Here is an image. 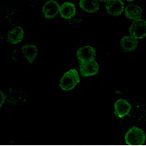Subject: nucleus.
<instances>
[{"label":"nucleus","mask_w":146,"mask_h":146,"mask_svg":"<svg viewBox=\"0 0 146 146\" xmlns=\"http://www.w3.org/2000/svg\"><path fill=\"white\" fill-rule=\"evenodd\" d=\"M80 82L79 73L75 69H71L64 74L60 80L59 86L66 91H71Z\"/></svg>","instance_id":"1"},{"label":"nucleus","mask_w":146,"mask_h":146,"mask_svg":"<svg viewBox=\"0 0 146 146\" xmlns=\"http://www.w3.org/2000/svg\"><path fill=\"white\" fill-rule=\"evenodd\" d=\"M125 140L129 145H141L145 143V135L141 129L133 126L125 135Z\"/></svg>","instance_id":"2"},{"label":"nucleus","mask_w":146,"mask_h":146,"mask_svg":"<svg viewBox=\"0 0 146 146\" xmlns=\"http://www.w3.org/2000/svg\"><path fill=\"white\" fill-rule=\"evenodd\" d=\"M130 35L137 40L143 39L146 36V21L143 19L134 21L129 27Z\"/></svg>","instance_id":"3"},{"label":"nucleus","mask_w":146,"mask_h":146,"mask_svg":"<svg viewBox=\"0 0 146 146\" xmlns=\"http://www.w3.org/2000/svg\"><path fill=\"white\" fill-rule=\"evenodd\" d=\"M76 56L79 63H88L94 61L96 58V51L93 47L86 45L78 50Z\"/></svg>","instance_id":"4"},{"label":"nucleus","mask_w":146,"mask_h":146,"mask_svg":"<svg viewBox=\"0 0 146 146\" xmlns=\"http://www.w3.org/2000/svg\"><path fill=\"white\" fill-rule=\"evenodd\" d=\"M131 109V105L123 99L118 100L114 104L115 115L121 119H123L124 117L127 116Z\"/></svg>","instance_id":"5"},{"label":"nucleus","mask_w":146,"mask_h":146,"mask_svg":"<svg viewBox=\"0 0 146 146\" xmlns=\"http://www.w3.org/2000/svg\"><path fill=\"white\" fill-rule=\"evenodd\" d=\"M60 5L54 0H49L42 7V13L46 18H53L59 13Z\"/></svg>","instance_id":"6"},{"label":"nucleus","mask_w":146,"mask_h":146,"mask_svg":"<svg viewBox=\"0 0 146 146\" xmlns=\"http://www.w3.org/2000/svg\"><path fill=\"white\" fill-rule=\"evenodd\" d=\"M79 68L82 76L88 77L96 75L100 70V66L94 60L88 63H79Z\"/></svg>","instance_id":"7"},{"label":"nucleus","mask_w":146,"mask_h":146,"mask_svg":"<svg viewBox=\"0 0 146 146\" xmlns=\"http://www.w3.org/2000/svg\"><path fill=\"white\" fill-rule=\"evenodd\" d=\"M108 14L114 16L121 15L124 10L123 2L121 0H109L105 5Z\"/></svg>","instance_id":"8"},{"label":"nucleus","mask_w":146,"mask_h":146,"mask_svg":"<svg viewBox=\"0 0 146 146\" xmlns=\"http://www.w3.org/2000/svg\"><path fill=\"white\" fill-rule=\"evenodd\" d=\"M24 31L21 27H15L9 31L7 34V41L11 44L17 45L23 40Z\"/></svg>","instance_id":"9"},{"label":"nucleus","mask_w":146,"mask_h":146,"mask_svg":"<svg viewBox=\"0 0 146 146\" xmlns=\"http://www.w3.org/2000/svg\"><path fill=\"white\" fill-rule=\"evenodd\" d=\"M76 8L75 5L71 2H64L60 6L59 14L65 19H71L75 15Z\"/></svg>","instance_id":"10"},{"label":"nucleus","mask_w":146,"mask_h":146,"mask_svg":"<svg viewBox=\"0 0 146 146\" xmlns=\"http://www.w3.org/2000/svg\"><path fill=\"white\" fill-rule=\"evenodd\" d=\"M124 12L126 18L134 21L141 19L143 15V9L135 5H128L124 10Z\"/></svg>","instance_id":"11"},{"label":"nucleus","mask_w":146,"mask_h":146,"mask_svg":"<svg viewBox=\"0 0 146 146\" xmlns=\"http://www.w3.org/2000/svg\"><path fill=\"white\" fill-rule=\"evenodd\" d=\"M121 46L124 51H134L137 47L138 42L136 38L134 36L129 35L124 36L121 40Z\"/></svg>","instance_id":"12"},{"label":"nucleus","mask_w":146,"mask_h":146,"mask_svg":"<svg viewBox=\"0 0 146 146\" xmlns=\"http://www.w3.org/2000/svg\"><path fill=\"white\" fill-rule=\"evenodd\" d=\"M79 6L82 10L89 13H96L100 9L99 0H80Z\"/></svg>","instance_id":"13"},{"label":"nucleus","mask_w":146,"mask_h":146,"mask_svg":"<svg viewBox=\"0 0 146 146\" xmlns=\"http://www.w3.org/2000/svg\"><path fill=\"white\" fill-rule=\"evenodd\" d=\"M22 53L23 56L25 57L30 64H32L35 61V58L37 56L38 50L35 45H25L22 47Z\"/></svg>","instance_id":"14"},{"label":"nucleus","mask_w":146,"mask_h":146,"mask_svg":"<svg viewBox=\"0 0 146 146\" xmlns=\"http://www.w3.org/2000/svg\"><path fill=\"white\" fill-rule=\"evenodd\" d=\"M0 95H1V96H0V97H1V101H0V108H2L4 102H5V100H6V97H7V96H6V95H5L2 91H0Z\"/></svg>","instance_id":"15"},{"label":"nucleus","mask_w":146,"mask_h":146,"mask_svg":"<svg viewBox=\"0 0 146 146\" xmlns=\"http://www.w3.org/2000/svg\"><path fill=\"white\" fill-rule=\"evenodd\" d=\"M99 1H100L102 2H108L109 0H99Z\"/></svg>","instance_id":"16"},{"label":"nucleus","mask_w":146,"mask_h":146,"mask_svg":"<svg viewBox=\"0 0 146 146\" xmlns=\"http://www.w3.org/2000/svg\"><path fill=\"white\" fill-rule=\"evenodd\" d=\"M126 1H128V2H134V1H135V0H126Z\"/></svg>","instance_id":"17"}]
</instances>
